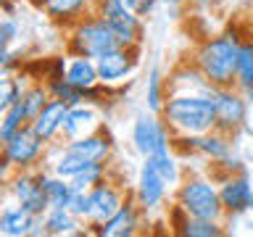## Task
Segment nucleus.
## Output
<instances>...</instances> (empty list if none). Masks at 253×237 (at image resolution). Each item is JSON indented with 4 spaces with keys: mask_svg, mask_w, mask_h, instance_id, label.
<instances>
[{
    "mask_svg": "<svg viewBox=\"0 0 253 237\" xmlns=\"http://www.w3.org/2000/svg\"><path fill=\"white\" fill-rule=\"evenodd\" d=\"M42 177H45V166H42V169L13 171L11 179L0 182V185H3V195L13 198L16 203L24 205V208H29L32 213L42 216V213L50 208V203H47V195H45Z\"/></svg>",
    "mask_w": 253,
    "mask_h": 237,
    "instance_id": "nucleus-10",
    "label": "nucleus"
},
{
    "mask_svg": "<svg viewBox=\"0 0 253 237\" xmlns=\"http://www.w3.org/2000/svg\"><path fill=\"white\" fill-rule=\"evenodd\" d=\"M66 79L79 90H90V87L100 84L98 74V61L87 58V55H69V66H66Z\"/></svg>",
    "mask_w": 253,
    "mask_h": 237,
    "instance_id": "nucleus-21",
    "label": "nucleus"
},
{
    "mask_svg": "<svg viewBox=\"0 0 253 237\" xmlns=\"http://www.w3.org/2000/svg\"><path fill=\"white\" fill-rule=\"evenodd\" d=\"M32 118L27 114V108L21 106V100L16 103V106H11L8 111H3L0 114V142H5L8 137H13L19 129H24V126H29Z\"/></svg>",
    "mask_w": 253,
    "mask_h": 237,
    "instance_id": "nucleus-26",
    "label": "nucleus"
},
{
    "mask_svg": "<svg viewBox=\"0 0 253 237\" xmlns=\"http://www.w3.org/2000/svg\"><path fill=\"white\" fill-rule=\"evenodd\" d=\"M42 229L47 237H82L90 227L71 208H47L42 213Z\"/></svg>",
    "mask_w": 253,
    "mask_h": 237,
    "instance_id": "nucleus-20",
    "label": "nucleus"
},
{
    "mask_svg": "<svg viewBox=\"0 0 253 237\" xmlns=\"http://www.w3.org/2000/svg\"><path fill=\"white\" fill-rule=\"evenodd\" d=\"M235 87L248 90L253 87V37H245L240 42V55H237V82Z\"/></svg>",
    "mask_w": 253,
    "mask_h": 237,
    "instance_id": "nucleus-28",
    "label": "nucleus"
},
{
    "mask_svg": "<svg viewBox=\"0 0 253 237\" xmlns=\"http://www.w3.org/2000/svg\"><path fill=\"white\" fill-rule=\"evenodd\" d=\"M69 208L87 224V219H90V190H74V198H71Z\"/></svg>",
    "mask_w": 253,
    "mask_h": 237,
    "instance_id": "nucleus-33",
    "label": "nucleus"
},
{
    "mask_svg": "<svg viewBox=\"0 0 253 237\" xmlns=\"http://www.w3.org/2000/svg\"><path fill=\"white\" fill-rule=\"evenodd\" d=\"M129 142L134 153L142 158L164 153V150H174L171 129L166 126L161 114H153V111H142V114L134 116L132 129H129Z\"/></svg>",
    "mask_w": 253,
    "mask_h": 237,
    "instance_id": "nucleus-6",
    "label": "nucleus"
},
{
    "mask_svg": "<svg viewBox=\"0 0 253 237\" xmlns=\"http://www.w3.org/2000/svg\"><path fill=\"white\" fill-rule=\"evenodd\" d=\"M240 32L235 27L219 35H209L195 45L190 58L206 74L213 87H232L237 82V55H240Z\"/></svg>",
    "mask_w": 253,
    "mask_h": 237,
    "instance_id": "nucleus-2",
    "label": "nucleus"
},
{
    "mask_svg": "<svg viewBox=\"0 0 253 237\" xmlns=\"http://www.w3.org/2000/svg\"><path fill=\"white\" fill-rule=\"evenodd\" d=\"M169 195H171V187L166 185L161 174L150 166V161L142 158V163L137 169V177H134L132 198L137 200V205L142 208V213L148 216V221H153L158 216H166Z\"/></svg>",
    "mask_w": 253,
    "mask_h": 237,
    "instance_id": "nucleus-7",
    "label": "nucleus"
},
{
    "mask_svg": "<svg viewBox=\"0 0 253 237\" xmlns=\"http://www.w3.org/2000/svg\"><path fill=\"white\" fill-rule=\"evenodd\" d=\"M251 177H253V163H251Z\"/></svg>",
    "mask_w": 253,
    "mask_h": 237,
    "instance_id": "nucleus-36",
    "label": "nucleus"
},
{
    "mask_svg": "<svg viewBox=\"0 0 253 237\" xmlns=\"http://www.w3.org/2000/svg\"><path fill=\"white\" fill-rule=\"evenodd\" d=\"M140 55H142V45H137V47L119 45L114 50H108L106 55L95 58L98 61L100 82L108 87H126L140 69Z\"/></svg>",
    "mask_w": 253,
    "mask_h": 237,
    "instance_id": "nucleus-13",
    "label": "nucleus"
},
{
    "mask_svg": "<svg viewBox=\"0 0 253 237\" xmlns=\"http://www.w3.org/2000/svg\"><path fill=\"white\" fill-rule=\"evenodd\" d=\"M164 100H166V77L158 69H150L148 71V87H145V106L153 114H161Z\"/></svg>",
    "mask_w": 253,
    "mask_h": 237,
    "instance_id": "nucleus-27",
    "label": "nucleus"
},
{
    "mask_svg": "<svg viewBox=\"0 0 253 237\" xmlns=\"http://www.w3.org/2000/svg\"><path fill=\"white\" fill-rule=\"evenodd\" d=\"M71 153L87 158L90 163H111L114 161V153H116V140L106 126L87 137H79V140H61Z\"/></svg>",
    "mask_w": 253,
    "mask_h": 237,
    "instance_id": "nucleus-16",
    "label": "nucleus"
},
{
    "mask_svg": "<svg viewBox=\"0 0 253 237\" xmlns=\"http://www.w3.org/2000/svg\"><path fill=\"white\" fill-rule=\"evenodd\" d=\"M69 103H63L58 98H50L42 106V111L32 118V129L37 132V137H42L47 145L53 142H61L63 137V124H66V116H69Z\"/></svg>",
    "mask_w": 253,
    "mask_h": 237,
    "instance_id": "nucleus-18",
    "label": "nucleus"
},
{
    "mask_svg": "<svg viewBox=\"0 0 253 237\" xmlns=\"http://www.w3.org/2000/svg\"><path fill=\"white\" fill-rule=\"evenodd\" d=\"M171 203L179 205L187 216L227 221L224 205H221V195H219V182L206 169L203 171L185 169V177H182V182L171 193Z\"/></svg>",
    "mask_w": 253,
    "mask_h": 237,
    "instance_id": "nucleus-3",
    "label": "nucleus"
},
{
    "mask_svg": "<svg viewBox=\"0 0 253 237\" xmlns=\"http://www.w3.org/2000/svg\"><path fill=\"white\" fill-rule=\"evenodd\" d=\"M179 237H221L227 232V221L219 219H198V216H185L177 227L171 229Z\"/></svg>",
    "mask_w": 253,
    "mask_h": 237,
    "instance_id": "nucleus-22",
    "label": "nucleus"
},
{
    "mask_svg": "<svg viewBox=\"0 0 253 237\" xmlns=\"http://www.w3.org/2000/svg\"><path fill=\"white\" fill-rule=\"evenodd\" d=\"M124 3L129 5L132 11L140 16V19H148V16H153L156 5H158V0H124Z\"/></svg>",
    "mask_w": 253,
    "mask_h": 237,
    "instance_id": "nucleus-34",
    "label": "nucleus"
},
{
    "mask_svg": "<svg viewBox=\"0 0 253 237\" xmlns=\"http://www.w3.org/2000/svg\"><path fill=\"white\" fill-rule=\"evenodd\" d=\"M145 161H150V166L161 174L164 182L171 187V193H174V187L182 182V177H185V169H182V158L174 153V150H164V153H156V156H148Z\"/></svg>",
    "mask_w": 253,
    "mask_h": 237,
    "instance_id": "nucleus-23",
    "label": "nucleus"
},
{
    "mask_svg": "<svg viewBox=\"0 0 253 237\" xmlns=\"http://www.w3.org/2000/svg\"><path fill=\"white\" fill-rule=\"evenodd\" d=\"M148 224H150L148 216L142 213L137 200L129 195L122 208H119L114 216L106 221V224H100L92 235H98V237H134V235L145 232Z\"/></svg>",
    "mask_w": 253,
    "mask_h": 237,
    "instance_id": "nucleus-15",
    "label": "nucleus"
},
{
    "mask_svg": "<svg viewBox=\"0 0 253 237\" xmlns=\"http://www.w3.org/2000/svg\"><path fill=\"white\" fill-rule=\"evenodd\" d=\"M32 79L35 77H27L21 71H8V74H3V79H0V114L21 100V95L29 87Z\"/></svg>",
    "mask_w": 253,
    "mask_h": 237,
    "instance_id": "nucleus-25",
    "label": "nucleus"
},
{
    "mask_svg": "<svg viewBox=\"0 0 253 237\" xmlns=\"http://www.w3.org/2000/svg\"><path fill=\"white\" fill-rule=\"evenodd\" d=\"M111 174H116L114 171V163H92V166H87L79 177L71 179V185H74V190H92L95 185L106 182Z\"/></svg>",
    "mask_w": 253,
    "mask_h": 237,
    "instance_id": "nucleus-29",
    "label": "nucleus"
},
{
    "mask_svg": "<svg viewBox=\"0 0 253 237\" xmlns=\"http://www.w3.org/2000/svg\"><path fill=\"white\" fill-rule=\"evenodd\" d=\"M19 37H21V21L16 19V13H3V19H0V42H3V47L13 45Z\"/></svg>",
    "mask_w": 253,
    "mask_h": 237,
    "instance_id": "nucleus-31",
    "label": "nucleus"
},
{
    "mask_svg": "<svg viewBox=\"0 0 253 237\" xmlns=\"http://www.w3.org/2000/svg\"><path fill=\"white\" fill-rule=\"evenodd\" d=\"M45 87H47V92H50V98H58L63 103H69V106H79V103H84V92L79 90V87L71 84L66 77L47 79Z\"/></svg>",
    "mask_w": 253,
    "mask_h": 237,
    "instance_id": "nucleus-30",
    "label": "nucleus"
},
{
    "mask_svg": "<svg viewBox=\"0 0 253 237\" xmlns=\"http://www.w3.org/2000/svg\"><path fill=\"white\" fill-rule=\"evenodd\" d=\"M103 126H106V121H103V108L92 106V103H79V106L69 108V116H66V124H63V137L61 140L87 137V134L98 132V129H103Z\"/></svg>",
    "mask_w": 253,
    "mask_h": 237,
    "instance_id": "nucleus-19",
    "label": "nucleus"
},
{
    "mask_svg": "<svg viewBox=\"0 0 253 237\" xmlns=\"http://www.w3.org/2000/svg\"><path fill=\"white\" fill-rule=\"evenodd\" d=\"M213 106H216V129L237 137L248 129V111L251 103L240 87H213Z\"/></svg>",
    "mask_w": 253,
    "mask_h": 237,
    "instance_id": "nucleus-9",
    "label": "nucleus"
},
{
    "mask_svg": "<svg viewBox=\"0 0 253 237\" xmlns=\"http://www.w3.org/2000/svg\"><path fill=\"white\" fill-rule=\"evenodd\" d=\"M92 11L114 29L119 45L124 47L142 45V37H145V24L142 21L145 19H140L124 0H95Z\"/></svg>",
    "mask_w": 253,
    "mask_h": 237,
    "instance_id": "nucleus-8",
    "label": "nucleus"
},
{
    "mask_svg": "<svg viewBox=\"0 0 253 237\" xmlns=\"http://www.w3.org/2000/svg\"><path fill=\"white\" fill-rule=\"evenodd\" d=\"M42 185H45V195H47L50 208H69L71 205V198H74V185H71V179H63L58 174L45 169Z\"/></svg>",
    "mask_w": 253,
    "mask_h": 237,
    "instance_id": "nucleus-24",
    "label": "nucleus"
},
{
    "mask_svg": "<svg viewBox=\"0 0 253 237\" xmlns=\"http://www.w3.org/2000/svg\"><path fill=\"white\" fill-rule=\"evenodd\" d=\"M0 235L3 237H40L45 235L42 216L32 213L16 203L13 198L3 195V208H0Z\"/></svg>",
    "mask_w": 253,
    "mask_h": 237,
    "instance_id": "nucleus-14",
    "label": "nucleus"
},
{
    "mask_svg": "<svg viewBox=\"0 0 253 237\" xmlns=\"http://www.w3.org/2000/svg\"><path fill=\"white\" fill-rule=\"evenodd\" d=\"M27 3H29V5H37V3H40V0H27Z\"/></svg>",
    "mask_w": 253,
    "mask_h": 237,
    "instance_id": "nucleus-35",
    "label": "nucleus"
},
{
    "mask_svg": "<svg viewBox=\"0 0 253 237\" xmlns=\"http://www.w3.org/2000/svg\"><path fill=\"white\" fill-rule=\"evenodd\" d=\"M129 195H132V193L124 187V182L119 179L116 174H111L106 182L95 185V187L90 190V219H87L90 235H92L100 224H106V221L126 203V198H129Z\"/></svg>",
    "mask_w": 253,
    "mask_h": 237,
    "instance_id": "nucleus-11",
    "label": "nucleus"
},
{
    "mask_svg": "<svg viewBox=\"0 0 253 237\" xmlns=\"http://www.w3.org/2000/svg\"><path fill=\"white\" fill-rule=\"evenodd\" d=\"M161 118L171 134H203L216 129V106H213V92L198 90H174L166 92Z\"/></svg>",
    "mask_w": 253,
    "mask_h": 237,
    "instance_id": "nucleus-1",
    "label": "nucleus"
},
{
    "mask_svg": "<svg viewBox=\"0 0 253 237\" xmlns=\"http://www.w3.org/2000/svg\"><path fill=\"white\" fill-rule=\"evenodd\" d=\"M119 47V40L114 29L100 19L95 11H90L84 19H79L74 27L63 29V50L69 55H87V58H100L108 50Z\"/></svg>",
    "mask_w": 253,
    "mask_h": 237,
    "instance_id": "nucleus-4",
    "label": "nucleus"
},
{
    "mask_svg": "<svg viewBox=\"0 0 253 237\" xmlns=\"http://www.w3.org/2000/svg\"><path fill=\"white\" fill-rule=\"evenodd\" d=\"M47 150H50V145L42 137H37V132L32 126H24L13 137L0 142V169L3 171L42 169Z\"/></svg>",
    "mask_w": 253,
    "mask_h": 237,
    "instance_id": "nucleus-5",
    "label": "nucleus"
},
{
    "mask_svg": "<svg viewBox=\"0 0 253 237\" xmlns=\"http://www.w3.org/2000/svg\"><path fill=\"white\" fill-rule=\"evenodd\" d=\"M219 195L221 205H224V216L227 221H235L253 211V177L251 169L245 171H232L219 177Z\"/></svg>",
    "mask_w": 253,
    "mask_h": 237,
    "instance_id": "nucleus-12",
    "label": "nucleus"
},
{
    "mask_svg": "<svg viewBox=\"0 0 253 237\" xmlns=\"http://www.w3.org/2000/svg\"><path fill=\"white\" fill-rule=\"evenodd\" d=\"M92 5H95V0H40L35 8L53 24V27L69 29V27H74L79 19H84V16L92 11Z\"/></svg>",
    "mask_w": 253,
    "mask_h": 237,
    "instance_id": "nucleus-17",
    "label": "nucleus"
},
{
    "mask_svg": "<svg viewBox=\"0 0 253 237\" xmlns=\"http://www.w3.org/2000/svg\"><path fill=\"white\" fill-rule=\"evenodd\" d=\"M24 66V53L16 50L13 45L3 47V53H0V69H3V74H8V71H21Z\"/></svg>",
    "mask_w": 253,
    "mask_h": 237,
    "instance_id": "nucleus-32",
    "label": "nucleus"
}]
</instances>
